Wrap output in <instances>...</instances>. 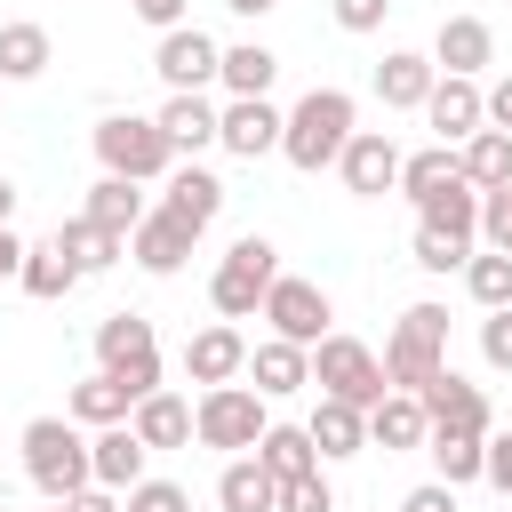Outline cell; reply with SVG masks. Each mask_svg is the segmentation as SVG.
<instances>
[{
    "instance_id": "obj_15",
    "label": "cell",
    "mask_w": 512,
    "mask_h": 512,
    "mask_svg": "<svg viewBox=\"0 0 512 512\" xmlns=\"http://www.w3.org/2000/svg\"><path fill=\"white\" fill-rule=\"evenodd\" d=\"M496 64V32H488V16H440V32H432V72H464V80H480Z\"/></svg>"
},
{
    "instance_id": "obj_35",
    "label": "cell",
    "mask_w": 512,
    "mask_h": 512,
    "mask_svg": "<svg viewBox=\"0 0 512 512\" xmlns=\"http://www.w3.org/2000/svg\"><path fill=\"white\" fill-rule=\"evenodd\" d=\"M464 168H456V144H424V152H400V184L392 192H408V200H432L440 184H456Z\"/></svg>"
},
{
    "instance_id": "obj_49",
    "label": "cell",
    "mask_w": 512,
    "mask_h": 512,
    "mask_svg": "<svg viewBox=\"0 0 512 512\" xmlns=\"http://www.w3.org/2000/svg\"><path fill=\"white\" fill-rule=\"evenodd\" d=\"M64 512H120V488H80V496H64Z\"/></svg>"
},
{
    "instance_id": "obj_51",
    "label": "cell",
    "mask_w": 512,
    "mask_h": 512,
    "mask_svg": "<svg viewBox=\"0 0 512 512\" xmlns=\"http://www.w3.org/2000/svg\"><path fill=\"white\" fill-rule=\"evenodd\" d=\"M224 8H232V16H272L280 0H224Z\"/></svg>"
},
{
    "instance_id": "obj_20",
    "label": "cell",
    "mask_w": 512,
    "mask_h": 512,
    "mask_svg": "<svg viewBox=\"0 0 512 512\" xmlns=\"http://www.w3.org/2000/svg\"><path fill=\"white\" fill-rule=\"evenodd\" d=\"M144 456H152V448H144V440H136L128 424H104V432L88 440V480H96V488H120V496H128V488L144 480Z\"/></svg>"
},
{
    "instance_id": "obj_54",
    "label": "cell",
    "mask_w": 512,
    "mask_h": 512,
    "mask_svg": "<svg viewBox=\"0 0 512 512\" xmlns=\"http://www.w3.org/2000/svg\"><path fill=\"white\" fill-rule=\"evenodd\" d=\"M0 512H8V504H0Z\"/></svg>"
},
{
    "instance_id": "obj_27",
    "label": "cell",
    "mask_w": 512,
    "mask_h": 512,
    "mask_svg": "<svg viewBox=\"0 0 512 512\" xmlns=\"http://www.w3.org/2000/svg\"><path fill=\"white\" fill-rule=\"evenodd\" d=\"M16 288H24V296H40V304H56V296H72V288H80V272H72V256H64L56 240H24Z\"/></svg>"
},
{
    "instance_id": "obj_23",
    "label": "cell",
    "mask_w": 512,
    "mask_h": 512,
    "mask_svg": "<svg viewBox=\"0 0 512 512\" xmlns=\"http://www.w3.org/2000/svg\"><path fill=\"white\" fill-rule=\"evenodd\" d=\"M432 56H416V48H392L384 64H376V96H384V112H424V96H432Z\"/></svg>"
},
{
    "instance_id": "obj_7",
    "label": "cell",
    "mask_w": 512,
    "mask_h": 512,
    "mask_svg": "<svg viewBox=\"0 0 512 512\" xmlns=\"http://www.w3.org/2000/svg\"><path fill=\"white\" fill-rule=\"evenodd\" d=\"M96 368H104L128 400L160 392V336H152V320H144V312H112V320L96 328Z\"/></svg>"
},
{
    "instance_id": "obj_48",
    "label": "cell",
    "mask_w": 512,
    "mask_h": 512,
    "mask_svg": "<svg viewBox=\"0 0 512 512\" xmlns=\"http://www.w3.org/2000/svg\"><path fill=\"white\" fill-rule=\"evenodd\" d=\"M128 8H136L152 32H168V24H184V8H192V0H128Z\"/></svg>"
},
{
    "instance_id": "obj_11",
    "label": "cell",
    "mask_w": 512,
    "mask_h": 512,
    "mask_svg": "<svg viewBox=\"0 0 512 512\" xmlns=\"http://www.w3.org/2000/svg\"><path fill=\"white\" fill-rule=\"evenodd\" d=\"M216 64H224V48H216L200 24H168V32H160V48H152V72L168 80V96L208 88V80H216Z\"/></svg>"
},
{
    "instance_id": "obj_2",
    "label": "cell",
    "mask_w": 512,
    "mask_h": 512,
    "mask_svg": "<svg viewBox=\"0 0 512 512\" xmlns=\"http://www.w3.org/2000/svg\"><path fill=\"white\" fill-rule=\"evenodd\" d=\"M376 360H384V384H392V392L432 384V376L448 368V304H408V312L392 320V344H384Z\"/></svg>"
},
{
    "instance_id": "obj_41",
    "label": "cell",
    "mask_w": 512,
    "mask_h": 512,
    "mask_svg": "<svg viewBox=\"0 0 512 512\" xmlns=\"http://www.w3.org/2000/svg\"><path fill=\"white\" fill-rule=\"evenodd\" d=\"M480 240H488L496 256H512V184L480 192Z\"/></svg>"
},
{
    "instance_id": "obj_32",
    "label": "cell",
    "mask_w": 512,
    "mask_h": 512,
    "mask_svg": "<svg viewBox=\"0 0 512 512\" xmlns=\"http://www.w3.org/2000/svg\"><path fill=\"white\" fill-rule=\"evenodd\" d=\"M216 80H224L232 96H272V80H280V56H272L264 40H240V48H224Z\"/></svg>"
},
{
    "instance_id": "obj_4",
    "label": "cell",
    "mask_w": 512,
    "mask_h": 512,
    "mask_svg": "<svg viewBox=\"0 0 512 512\" xmlns=\"http://www.w3.org/2000/svg\"><path fill=\"white\" fill-rule=\"evenodd\" d=\"M24 472H32V488L48 504L80 496L88 488V440H80V424L72 416H32L24 424Z\"/></svg>"
},
{
    "instance_id": "obj_39",
    "label": "cell",
    "mask_w": 512,
    "mask_h": 512,
    "mask_svg": "<svg viewBox=\"0 0 512 512\" xmlns=\"http://www.w3.org/2000/svg\"><path fill=\"white\" fill-rule=\"evenodd\" d=\"M408 256H416V272H464V256H472V240H464V232H440V224H416V240H408Z\"/></svg>"
},
{
    "instance_id": "obj_14",
    "label": "cell",
    "mask_w": 512,
    "mask_h": 512,
    "mask_svg": "<svg viewBox=\"0 0 512 512\" xmlns=\"http://www.w3.org/2000/svg\"><path fill=\"white\" fill-rule=\"evenodd\" d=\"M192 240H200L192 224H176L168 208H144V216H136V232H128V256H136L152 280H168V272H184V264H192Z\"/></svg>"
},
{
    "instance_id": "obj_31",
    "label": "cell",
    "mask_w": 512,
    "mask_h": 512,
    "mask_svg": "<svg viewBox=\"0 0 512 512\" xmlns=\"http://www.w3.org/2000/svg\"><path fill=\"white\" fill-rule=\"evenodd\" d=\"M48 56H56V40H48V24H0V80H40L48 72Z\"/></svg>"
},
{
    "instance_id": "obj_36",
    "label": "cell",
    "mask_w": 512,
    "mask_h": 512,
    "mask_svg": "<svg viewBox=\"0 0 512 512\" xmlns=\"http://www.w3.org/2000/svg\"><path fill=\"white\" fill-rule=\"evenodd\" d=\"M416 224H440V232H464V240H480V192L456 176V184H440L432 200H416Z\"/></svg>"
},
{
    "instance_id": "obj_45",
    "label": "cell",
    "mask_w": 512,
    "mask_h": 512,
    "mask_svg": "<svg viewBox=\"0 0 512 512\" xmlns=\"http://www.w3.org/2000/svg\"><path fill=\"white\" fill-rule=\"evenodd\" d=\"M480 480H488V488H504V504H512V432H488V456H480Z\"/></svg>"
},
{
    "instance_id": "obj_50",
    "label": "cell",
    "mask_w": 512,
    "mask_h": 512,
    "mask_svg": "<svg viewBox=\"0 0 512 512\" xmlns=\"http://www.w3.org/2000/svg\"><path fill=\"white\" fill-rule=\"evenodd\" d=\"M16 264H24V240L0 224V280H16Z\"/></svg>"
},
{
    "instance_id": "obj_24",
    "label": "cell",
    "mask_w": 512,
    "mask_h": 512,
    "mask_svg": "<svg viewBox=\"0 0 512 512\" xmlns=\"http://www.w3.org/2000/svg\"><path fill=\"white\" fill-rule=\"evenodd\" d=\"M312 448H320V464H336V456H360L368 448V408H352V400H328L320 392V408H312Z\"/></svg>"
},
{
    "instance_id": "obj_22",
    "label": "cell",
    "mask_w": 512,
    "mask_h": 512,
    "mask_svg": "<svg viewBox=\"0 0 512 512\" xmlns=\"http://www.w3.org/2000/svg\"><path fill=\"white\" fill-rule=\"evenodd\" d=\"M128 432L160 456V448H192V400H176V392H144L136 408H128Z\"/></svg>"
},
{
    "instance_id": "obj_10",
    "label": "cell",
    "mask_w": 512,
    "mask_h": 512,
    "mask_svg": "<svg viewBox=\"0 0 512 512\" xmlns=\"http://www.w3.org/2000/svg\"><path fill=\"white\" fill-rule=\"evenodd\" d=\"M416 400H424V424H432V432H480V440L496 432L488 392H480V384H464L456 368H440L432 384H416Z\"/></svg>"
},
{
    "instance_id": "obj_44",
    "label": "cell",
    "mask_w": 512,
    "mask_h": 512,
    "mask_svg": "<svg viewBox=\"0 0 512 512\" xmlns=\"http://www.w3.org/2000/svg\"><path fill=\"white\" fill-rule=\"evenodd\" d=\"M328 16H336L344 32H376V24L392 16V0H328Z\"/></svg>"
},
{
    "instance_id": "obj_1",
    "label": "cell",
    "mask_w": 512,
    "mask_h": 512,
    "mask_svg": "<svg viewBox=\"0 0 512 512\" xmlns=\"http://www.w3.org/2000/svg\"><path fill=\"white\" fill-rule=\"evenodd\" d=\"M352 128H360V104H352L344 88H312V96H296V112L280 120V152H288V168L320 176V168H336V152L352 144Z\"/></svg>"
},
{
    "instance_id": "obj_33",
    "label": "cell",
    "mask_w": 512,
    "mask_h": 512,
    "mask_svg": "<svg viewBox=\"0 0 512 512\" xmlns=\"http://www.w3.org/2000/svg\"><path fill=\"white\" fill-rule=\"evenodd\" d=\"M80 216H96L104 232H120V240H128V232H136V216H144V184H128V176H96Z\"/></svg>"
},
{
    "instance_id": "obj_40",
    "label": "cell",
    "mask_w": 512,
    "mask_h": 512,
    "mask_svg": "<svg viewBox=\"0 0 512 512\" xmlns=\"http://www.w3.org/2000/svg\"><path fill=\"white\" fill-rule=\"evenodd\" d=\"M272 512H336V488L320 472H296V480H280V504Z\"/></svg>"
},
{
    "instance_id": "obj_52",
    "label": "cell",
    "mask_w": 512,
    "mask_h": 512,
    "mask_svg": "<svg viewBox=\"0 0 512 512\" xmlns=\"http://www.w3.org/2000/svg\"><path fill=\"white\" fill-rule=\"evenodd\" d=\"M16 216V184H8V168H0V224Z\"/></svg>"
},
{
    "instance_id": "obj_16",
    "label": "cell",
    "mask_w": 512,
    "mask_h": 512,
    "mask_svg": "<svg viewBox=\"0 0 512 512\" xmlns=\"http://www.w3.org/2000/svg\"><path fill=\"white\" fill-rule=\"evenodd\" d=\"M240 368H248V336H240L232 320H208V328L184 336V376H192V384H232Z\"/></svg>"
},
{
    "instance_id": "obj_9",
    "label": "cell",
    "mask_w": 512,
    "mask_h": 512,
    "mask_svg": "<svg viewBox=\"0 0 512 512\" xmlns=\"http://www.w3.org/2000/svg\"><path fill=\"white\" fill-rule=\"evenodd\" d=\"M264 320H272V336H288V344H320L328 336V320H336V304H328V288L320 280H296V272H280L272 288H264V304H256Z\"/></svg>"
},
{
    "instance_id": "obj_53",
    "label": "cell",
    "mask_w": 512,
    "mask_h": 512,
    "mask_svg": "<svg viewBox=\"0 0 512 512\" xmlns=\"http://www.w3.org/2000/svg\"><path fill=\"white\" fill-rule=\"evenodd\" d=\"M48 512H64V504H48Z\"/></svg>"
},
{
    "instance_id": "obj_6",
    "label": "cell",
    "mask_w": 512,
    "mask_h": 512,
    "mask_svg": "<svg viewBox=\"0 0 512 512\" xmlns=\"http://www.w3.org/2000/svg\"><path fill=\"white\" fill-rule=\"evenodd\" d=\"M272 280H280V248H272L264 232H240V240L224 248L216 280H208L216 320H256V304H264V288H272Z\"/></svg>"
},
{
    "instance_id": "obj_3",
    "label": "cell",
    "mask_w": 512,
    "mask_h": 512,
    "mask_svg": "<svg viewBox=\"0 0 512 512\" xmlns=\"http://www.w3.org/2000/svg\"><path fill=\"white\" fill-rule=\"evenodd\" d=\"M264 392L256 384H200V400H192V440L200 448H224V456H248L256 440H264Z\"/></svg>"
},
{
    "instance_id": "obj_21",
    "label": "cell",
    "mask_w": 512,
    "mask_h": 512,
    "mask_svg": "<svg viewBox=\"0 0 512 512\" xmlns=\"http://www.w3.org/2000/svg\"><path fill=\"white\" fill-rule=\"evenodd\" d=\"M152 120H160V136L176 144V160H192V152H208V144H216V104H208V88H184V96H168Z\"/></svg>"
},
{
    "instance_id": "obj_25",
    "label": "cell",
    "mask_w": 512,
    "mask_h": 512,
    "mask_svg": "<svg viewBox=\"0 0 512 512\" xmlns=\"http://www.w3.org/2000/svg\"><path fill=\"white\" fill-rule=\"evenodd\" d=\"M56 248L72 256V272H80V280H88V272H112V264L128 256V240H120V232H104L96 216H64V224H56Z\"/></svg>"
},
{
    "instance_id": "obj_47",
    "label": "cell",
    "mask_w": 512,
    "mask_h": 512,
    "mask_svg": "<svg viewBox=\"0 0 512 512\" xmlns=\"http://www.w3.org/2000/svg\"><path fill=\"white\" fill-rule=\"evenodd\" d=\"M480 112H488V128H504V136H512V72H504L496 88H480Z\"/></svg>"
},
{
    "instance_id": "obj_37",
    "label": "cell",
    "mask_w": 512,
    "mask_h": 512,
    "mask_svg": "<svg viewBox=\"0 0 512 512\" xmlns=\"http://www.w3.org/2000/svg\"><path fill=\"white\" fill-rule=\"evenodd\" d=\"M424 456H432V472H440L448 488H464V480H480L488 440H480V432H424Z\"/></svg>"
},
{
    "instance_id": "obj_8",
    "label": "cell",
    "mask_w": 512,
    "mask_h": 512,
    "mask_svg": "<svg viewBox=\"0 0 512 512\" xmlns=\"http://www.w3.org/2000/svg\"><path fill=\"white\" fill-rule=\"evenodd\" d=\"M312 384H320L328 400H352V408H376V400L392 392V384H384V360H376L360 336H336V328L312 344Z\"/></svg>"
},
{
    "instance_id": "obj_29",
    "label": "cell",
    "mask_w": 512,
    "mask_h": 512,
    "mask_svg": "<svg viewBox=\"0 0 512 512\" xmlns=\"http://www.w3.org/2000/svg\"><path fill=\"white\" fill-rule=\"evenodd\" d=\"M272 480H296V472H320V448H312V432L304 424H264V440L248 448Z\"/></svg>"
},
{
    "instance_id": "obj_34",
    "label": "cell",
    "mask_w": 512,
    "mask_h": 512,
    "mask_svg": "<svg viewBox=\"0 0 512 512\" xmlns=\"http://www.w3.org/2000/svg\"><path fill=\"white\" fill-rule=\"evenodd\" d=\"M128 408H136V400H128L104 368H96V376H80V384H72V400H64V416H72V424H96V432H104V424H128Z\"/></svg>"
},
{
    "instance_id": "obj_46",
    "label": "cell",
    "mask_w": 512,
    "mask_h": 512,
    "mask_svg": "<svg viewBox=\"0 0 512 512\" xmlns=\"http://www.w3.org/2000/svg\"><path fill=\"white\" fill-rule=\"evenodd\" d=\"M400 512H456V488H448V480H424V488L400 496Z\"/></svg>"
},
{
    "instance_id": "obj_18",
    "label": "cell",
    "mask_w": 512,
    "mask_h": 512,
    "mask_svg": "<svg viewBox=\"0 0 512 512\" xmlns=\"http://www.w3.org/2000/svg\"><path fill=\"white\" fill-rule=\"evenodd\" d=\"M176 224H192V232H208L216 216H224V176L216 168H200V160H176L168 168V200H160Z\"/></svg>"
},
{
    "instance_id": "obj_30",
    "label": "cell",
    "mask_w": 512,
    "mask_h": 512,
    "mask_svg": "<svg viewBox=\"0 0 512 512\" xmlns=\"http://www.w3.org/2000/svg\"><path fill=\"white\" fill-rule=\"evenodd\" d=\"M216 504H224V512H272V504H280V480H272L256 456H232V464L216 472Z\"/></svg>"
},
{
    "instance_id": "obj_13",
    "label": "cell",
    "mask_w": 512,
    "mask_h": 512,
    "mask_svg": "<svg viewBox=\"0 0 512 512\" xmlns=\"http://www.w3.org/2000/svg\"><path fill=\"white\" fill-rule=\"evenodd\" d=\"M280 104L272 96H232L224 112H216V144L232 152V160H264V152H280Z\"/></svg>"
},
{
    "instance_id": "obj_19",
    "label": "cell",
    "mask_w": 512,
    "mask_h": 512,
    "mask_svg": "<svg viewBox=\"0 0 512 512\" xmlns=\"http://www.w3.org/2000/svg\"><path fill=\"white\" fill-rule=\"evenodd\" d=\"M240 376H256L264 400H288V392L312 384V352L288 344V336H264V344H248V368H240Z\"/></svg>"
},
{
    "instance_id": "obj_12",
    "label": "cell",
    "mask_w": 512,
    "mask_h": 512,
    "mask_svg": "<svg viewBox=\"0 0 512 512\" xmlns=\"http://www.w3.org/2000/svg\"><path fill=\"white\" fill-rule=\"evenodd\" d=\"M336 176H344L352 200H384V192L400 184V144H392L384 128H352V144L336 152Z\"/></svg>"
},
{
    "instance_id": "obj_43",
    "label": "cell",
    "mask_w": 512,
    "mask_h": 512,
    "mask_svg": "<svg viewBox=\"0 0 512 512\" xmlns=\"http://www.w3.org/2000/svg\"><path fill=\"white\" fill-rule=\"evenodd\" d=\"M480 360H488V368H496V376H512V304H504V312H488V320H480Z\"/></svg>"
},
{
    "instance_id": "obj_42",
    "label": "cell",
    "mask_w": 512,
    "mask_h": 512,
    "mask_svg": "<svg viewBox=\"0 0 512 512\" xmlns=\"http://www.w3.org/2000/svg\"><path fill=\"white\" fill-rule=\"evenodd\" d=\"M120 512H192V496H184L176 480H136V488L120 496Z\"/></svg>"
},
{
    "instance_id": "obj_5",
    "label": "cell",
    "mask_w": 512,
    "mask_h": 512,
    "mask_svg": "<svg viewBox=\"0 0 512 512\" xmlns=\"http://www.w3.org/2000/svg\"><path fill=\"white\" fill-rule=\"evenodd\" d=\"M96 160H104V176L152 184V176H168V168H176V144L160 136V120H152V112H104V120H96Z\"/></svg>"
},
{
    "instance_id": "obj_38",
    "label": "cell",
    "mask_w": 512,
    "mask_h": 512,
    "mask_svg": "<svg viewBox=\"0 0 512 512\" xmlns=\"http://www.w3.org/2000/svg\"><path fill=\"white\" fill-rule=\"evenodd\" d=\"M464 288H472L480 312H504L512 304V256H496V248L488 256H464Z\"/></svg>"
},
{
    "instance_id": "obj_26",
    "label": "cell",
    "mask_w": 512,
    "mask_h": 512,
    "mask_svg": "<svg viewBox=\"0 0 512 512\" xmlns=\"http://www.w3.org/2000/svg\"><path fill=\"white\" fill-rule=\"evenodd\" d=\"M424 432H432V424H424V400H416V392H384V400L368 408V448H392V456H400V448H424Z\"/></svg>"
},
{
    "instance_id": "obj_28",
    "label": "cell",
    "mask_w": 512,
    "mask_h": 512,
    "mask_svg": "<svg viewBox=\"0 0 512 512\" xmlns=\"http://www.w3.org/2000/svg\"><path fill=\"white\" fill-rule=\"evenodd\" d=\"M456 168H464V184H472V192L512 184V136H504V128H472V136L456 144Z\"/></svg>"
},
{
    "instance_id": "obj_17",
    "label": "cell",
    "mask_w": 512,
    "mask_h": 512,
    "mask_svg": "<svg viewBox=\"0 0 512 512\" xmlns=\"http://www.w3.org/2000/svg\"><path fill=\"white\" fill-rule=\"evenodd\" d=\"M424 120H432V136H440V144H464L472 128H488V112H480V80L440 72V80H432V96H424Z\"/></svg>"
}]
</instances>
